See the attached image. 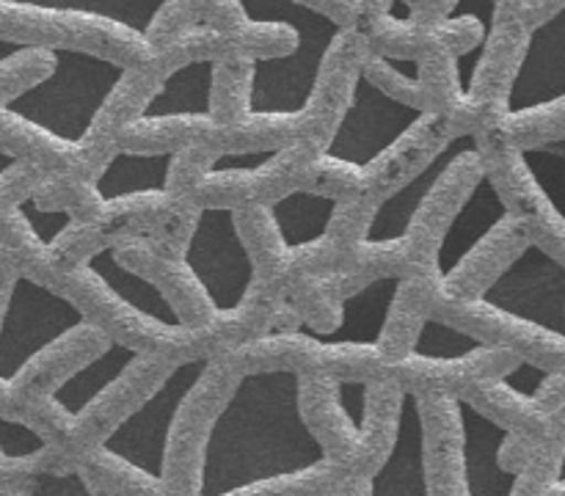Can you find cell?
I'll return each mask as SVG.
<instances>
[{
	"label": "cell",
	"mask_w": 565,
	"mask_h": 496,
	"mask_svg": "<svg viewBox=\"0 0 565 496\" xmlns=\"http://www.w3.org/2000/svg\"><path fill=\"white\" fill-rule=\"evenodd\" d=\"M53 66L28 86L9 88L3 97L6 121L28 127L61 147H81L99 116L119 97L132 69L125 61L94 50L50 44Z\"/></svg>",
	"instance_id": "obj_1"
},
{
	"label": "cell",
	"mask_w": 565,
	"mask_h": 496,
	"mask_svg": "<svg viewBox=\"0 0 565 496\" xmlns=\"http://www.w3.org/2000/svg\"><path fill=\"white\" fill-rule=\"evenodd\" d=\"M243 6L268 9L296 25V47L279 55L246 58L243 114L254 121L298 119L307 114L323 88L331 55L345 36L337 17L301 0H241Z\"/></svg>",
	"instance_id": "obj_2"
},
{
	"label": "cell",
	"mask_w": 565,
	"mask_h": 496,
	"mask_svg": "<svg viewBox=\"0 0 565 496\" xmlns=\"http://www.w3.org/2000/svg\"><path fill=\"white\" fill-rule=\"evenodd\" d=\"M406 279L397 273L375 276L348 292L337 306V320L329 328L292 331L287 345L298 362H309L334 378H362L379 367V351L390 331L392 309Z\"/></svg>",
	"instance_id": "obj_3"
},
{
	"label": "cell",
	"mask_w": 565,
	"mask_h": 496,
	"mask_svg": "<svg viewBox=\"0 0 565 496\" xmlns=\"http://www.w3.org/2000/svg\"><path fill=\"white\" fill-rule=\"evenodd\" d=\"M472 306L519 325L565 362V262L539 240L522 242L480 287Z\"/></svg>",
	"instance_id": "obj_4"
},
{
	"label": "cell",
	"mask_w": 565,
	"mask_h": 496,
	"mask_svg": "<svg viewBox=\"0 0 565 496\" xmlns=\"http://www.w3.org/2000/svg\"><path fill=\"white\" fill-rule=\"evenodd\" d=\"M428 116L425 105L386 91L367 66H356L348 80L345 105L320 147V160L364 174L408 141Z\"/></svg>",
	"instance_id": "obj_5"
},
{
	"label": "cell",
	"mask_w": 565,
	"mask_h": 496,
	"mask_svg": "<svg viewBox=\"0 0 565 496\" xmlns=\"http://www.w3.org/2000/svg\"><path fill=\"white\" fill-rule=\"evenodd\" d=\"M88 317L72 298L50 290L28 273H14L3 298V378L0 386H14L42 356L75 342L86 331Z\"/></svg>",
	"instance_id": "obj_6"
},
{
	"label": "cell",
	"mask_w": 565,
	"mask_h": 496,
	"mask_svg": "<svg viewBox=\"0 0 565 496\" xmlns=\"http://www.w3.org/2000/svg\"><path fill=\"white\" fill-rule=\"evenodd\" d=\"M182 265L213 314L232 317L241 312L257 279V265L235 207L204 204L196 209L191 235L182 248Z\"/></svg>",
	"instance_id": "obj_7"
},
{
	"label": "cell",
	"mask_w": 565,
	"mask_h": 496,
	"mask_svg": "<svg viewBox=\"0 0 565 496\" xmlns=\"http://www.w3.org/2000/svg\"><path fill=\"white\" fill-rule=\"evenodd\" d=\"M561 105H565V6L530 28L522 55L502 86L500 114L508 121H522Z\"/></svg>",
	"instance_id": "obj_8"
},
{
	"label": "cell",
	"mask_w": 565,
	"mask_h": 496,
	"mask_svg": "<svg viewBox=\"0 0 565 496\" xmlns=\"http://www.w3.org/2000/svg\"><path fill=\"white\" fill-rule=\"evenodd\" d=\"M480 154L478 132L463 130L447 138L403 185L392 187L384 198L373 207L367 224H364L362 242L367 248H390L401 246L414 231L417 215L423 213L425 204L434 198L441 182L447 180L452 169L463 160H472Z\"/></svg>",
	"instance_id": "obj_9"
},
{
	"label": "cell",
	"mask_w": 565,
	"mask_h": 496,
	"mask_svg": "<svg viewBox=\"0 0 565 496\" xmlns=\"http://www.w3.org/2000/svg\"><path fill=\"white\" fill-rule=\"evenodd\" d=\"M508 218H511V207L502 198L494 174L483 171V174L475 176V182L463 193L458 207L452 209L439 240H436L434 276L441 292H450L469 259L497 235L500 226H505Z\"/></svg>",
	"instance_id": "obj_10"
},
{
	"label": "cell",
	"mask_w": 565,
	"mask_h": 496,
	"mask_svg": "<svg viewBox=\"0 0 565 496\" xmlns=\"http://www.w3.org/2000/svg\"><path fill=\"white\" fill-rule=\"evenodd\" d=\"M221 80L218 58H193L160 75L158 86L147 94L136 125L163 121H215V91Z\"/></svg>",
	"instance_id": "obj_11"
},
{
	"label": "cell",
	"mask_w": 565,
	"mask_h": 496,
	"mask_svg": "<svg viewBox=\"0 0 565 496\" xmlns=\"http://www.w3.org/2000/svg\"><path fill=\"white\" fill-rule=\"evenodd\" d=\"M83 268L121 306L130 309V314H136L147 325H154L166 336H180L188 331V320L182 317V312H177V306L166 298V292L154 281H149L147 276L127 268L119 259V248L114 242H105V246L94 248L83 259Z\"/></svg>",
	"instance_id": "obj_12"
},
{
	"label": "cell",
	"mask_w": 565,
	"mask_h": 496,
	"mask_svg": "<svg viewBox=\"0 0 565 496\" xmlns=\"http://www.w3.org/2000/svg\"><path fill=\"white\" fill-rule=\"evenodd\" d=\"M511 353L497 342L483 339L461 325L428 314L419 320L408 339L406 353L395 367H447V364H489L513 362Z\"/></svg>",
	"instance_id": "obj_13"
},
{
	"label": "cell",
	"mask_w": 565,
	"mask_h": 496,
	"mask_svg": "<svg viewBox=\"0 0 565 496\" xmlns=\"http://www.w3.org/2000/svg\"><path fill=\"white\" fill-rule=\"evenodd\" d=\"M180 154L182 149H158V152L119 149L105 160L103 169L94 176V196L103 204L141 196H166Z\"/></svg>",
	"instance_id": "obj_14"
},
{
	"label": "cell",
	"mask_w": 565,
	"mask_h": 496,
	"mask_svg": "<svg viewBox=\"0 0 565 496\" xmlns=\"http://www.w3.org/2000/svg\"><path fill=\"white\" fill-rule=\"evenodd\" d=\"M340 198L331 193L292 187L268 202V218L281 246L287 251H301L329 235L331 224L340 213Z\"/></svg>",
	"instance_id": "obj_15"
},
{
	"label": "cell",
	"mask_w": 565,
	"mask_h": 496,
	"mask_svg": "<svg viewBox=\"0 0 565 496\" xmlns=\"http://www.w3.org/2000/svg\"><path fill=\"white\" fill-rule=\"evenodd\" d=\"M516 160L524 180L565 229V130L552 132L541 141L522 143Z\"/></svg>",
	"instance_id": "obj_16"
},
{
	"label": "cell",
	"mask_w": 565,
	"mask_h": 496,
	"mask_svg": "<svg viewBox=\"0 0 565 496\" xmlns=\"http://www.w3.org/2000/svg\"><path fill=\"white\" fill-rule=\"evenodd\" d=\"M3 6L97 17V20L114 22V25L152 39L154 22H158L160 11L169 6V0H3Z\"/></svg>",
	"instance_id": "obj_17"
},
{
	"label": "cell",
	"mask_w": 565,
	"mask_h": 496,
	"mask_svg": "<svg viewBox=\"0 0 565 496\" xmlns=\"http://www.w3.org/2000/svg\"><path fill=\"white\" fill-rule=\"evenodd\" d=\"M11 218L20 220L28 231L33 235V240L42 248H53L58 242V237L75 224L70 209H50L39 204L36 196H22L20 202L11 204L9 209Z\"/></svg>",
	"instance_id": "obj_18"
},
{
	"label": "cell",
	"mask_w": 565,
	"mask_h": 496,
	"mask_svg": "<svg viewBox=\"0 0 565 496\" xmlns=\"http://www.w3.org/2000/svg\"><path fill=\"white\" fill-rule=\"evenodd\" d=\"M292 147L279 143V147H265V149H246V152H224L215 154L210 160V165L204 169V180H218V176H252L259 171L270 169V165L279 163Z\"/></svg>",
	"instance_id": "obj_19"
},
{
	"label": "cell",
	"mask_w": 565,
	"mask_h": 496,
	"mask_svg": "<svg viewBox=\"0 0 565 496\" xmlns=\"http://www.w3.org/2000/svg\"><path fill=\"white\" fill-rule=\"evenodd\" d=\"M329 496H373V479L362 474H345Z\"/></svg>",
	"instance_id": "obj_20"
},
{
	"label": "cell",
	"mask_w": 565,
	"mask_h": 496,
	"mask_svg": "<svg viewBox=\"0 0 565 496\" xmlns=\"http://www.w3.org/2000/svg\"><path fill=\"white\" fill-rule=\"evenodd\" d=\"M541 496H565V452H563V461H561V474H557L555 483H552Z\"/></svg>",
	"instance_id": "obj_21"
},
{
	"label": "cell",
	"mask_w": 565,
	"mask_h": 496,
	"mask_svg": "<svg viewBox=\"0 0 565 496\" xmlns=\"http://www.w3.org/2000/svg\"><path fill=\"white\" fill-rule=\"evenodd\" d=\"M81 472H83V477H86L88 488H92V494H94V496H119V494H114V490H110V488H105L103 483H97V479H94L92 474H88L86 468H83V466H81Z\"/></svg>",
	"instance_id": "obj_22"
}]
</instances>
